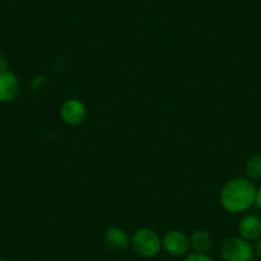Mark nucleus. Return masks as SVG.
<instances>
[{
	"instance_id": "1",
	"label": "nucleus",
	"mask_w": 261,
	"mask_h": 261,
	"mask_svg": "<svg viewBox=\"0 0 261 261\" xmlns=\"http://www.w3.org/2000/svg\"><path fill=\"white\" fill-rule=\"evenodd\" d=\"M256 190V186L248 178H232L220 190L219 202L229 214H242L255 206Z\"/></svg>"
},
{
	"instance_id": "11",
	"label": "nucleus",
	"mask_w": 261,
	"mask_h": 261,
	"mask_svg": "<svg viewBox=\"0 0 261 261\" xmlns=\"http://www.w3.org/2000/svg\"><path fill=\"white\" fill-rule=\"evenodd\" d=\"M183 261H214L209 256V253H196L191 252L187 256H185Z\"/></svg>"
},
{
	"instance_id": "12",
	"label": "nucleus",
	"mask_w": 261,
	"mask_h": 261,
	"mask_svg": "<svg viewBox=\"0 0 261 261\" xmlns=\"http://www.w3.org/2000/svg\"><path fill=\"white\" fill-rule=\"evenodd\" d=\"M6 71H8V59L3 53L0 51V73Z\"/></svg>"
},
{
	"instance_id": "14",
	"label": "nucleus",
	"mask_w": 261,
	"mask_h": 261,
	"mask_svg": "<svg viewBox=\"0 0 261 261\" xmlns=\"http://www.w3.org/2000/svg\"><path fill=\"white\" fill-rule=\"evenodd\" d=\"M255 206L258 210H261V186L256 190V199H255Z\"/></svg>"
},
{
	"instance_id": "8",
	"label": "nucleus",
	"mask_w": 261,
	"mask_h": 261,
	"mask_svg": "<svg viewBox=\"0 0 261 261\" xmlns=\"http://www.w3.org/2000/svg\"><path fill=\"white\" fill-rule=\"evenodd\" d=\"M238 236L248 242H255L261 236V217L257 214H246L238 223Z\"/></svg>"
},
{
	"instance_id": "3",
	"label": "nucleus",
	"mask_w": 261,
	"mask_h": 261,
	"mask_svg": "<svg viewBox=\"0 0 261 261\" xmlns=\"http://www.w3.org/2000/svg\"><path fill=\"white\" fill-rule=\"evenodd\" d=\"M220 256L224 261H252L255 258V252L252 243L240 236H234L223 242Z\"/></svg>"
},
{
	"instance_id": "7",
	"label": "nucleus",
	"mask_w": 261,
	"mask_h": 261,
	"mask_svg": "<svg viewBox=\"0 0 261 261\" xmlns=\"http://www.w3.org/2000/svg\"><path fill=\"white\" fill-rule=\"evenodd\" d=\"M21 91V82L13 72L0 73V102H11L16 100Z\"/></svg>"
},
{
	"instance_id": "4",
	"label": "nucleus",
	"mask_w": 261,
	"mask_h": 261,
	"mask_svg": "<svg viewBox=\"0 0 261 261\" xmlns=\"http://www.w3.org/2000/svg\"><path fill=\"white\" fill-rule=\"evenodd\" d=\"M163 250L173 257H185L190 253V236L180 229H170L162 238Z\"/></svg>"
},
{
	"instance_id": "10",
	"label": "nucleus",
	"mask_w": 261,
	"mask_h": 261,
	"mask_svg": "<svg viewBox=\"0 0 261 261\" xmlns=\"http://www.w3.org/2000/svg\"><path fill=\"white\" fill-rule=\"evenodd\" d=\"M246 178L255 182L261 179V154L252 155L247 159L245 164Z\"/></svg>"
},
{
	"instance_id": "9",
	"label": "nucleus",
	"mask_w": 261,
	"mask_h": 261,
	"mask_svg": "<svg viewBox=\"0 0 261 261\" xmlns=\"http://www.w3.org/2000/svg\"><path fill=\"white\" fill-rule=\"evenodd\" d=\"M190 247L192 252L209 253L213 247V237L206 229H196L190 236Z\"/></svg>"
},
{
	"instance_id": "6",
	"label": "nucleus",
	"mask_w": 261,
	"mask_h": 261,
	"mask_svg": "<svg viewBox=\"0 0 261 261\" xmlns=\"http://www.w3.org/2000/svg\"><path fill=\"white\" fill-rule=\"evenodd\" d=\"M104 242L113 252H122L130 246V237L127 230L114 225L105 230Z\"/></svg>"
},
{
	"instance_id": "5",
	"label": "nucleus",
	"mask_w": 261,
	"mask_h": 261,
	"mask_svg": "<svg viewBox=\"0 0 261 261\" xmlns=\"http://www.w3.org/2000/svg\"><path fill=\"white\" fill-rule=\"evenodd\" d=\"M60 118L67 125L79 127L86 120V105L79 99L65 100L60 107Z\"/></svg>"
},
{
	"instance_id": "13",
	"label": "nucleus",
	"mask_w": 261,
	"mask_h": 261,
	"mask_svg": "<svg viewBox=\"0 0 261 261\" xmlns=\"http://www.w3.org/2000/svg\"><path fill=\"white\" fill-rule=\"evenodd\" d=\"M253 252H255V257L260 258L261 260V236L257 238V240L253 242Z\"/></svg>"
},
{
	"instance_id": "2",
	"label": "nucleus",
	"mask_w": 261,
	"mask_h": 261,
	"mask_svg": "<svg viewBox=\"0 0 261 261\" xmlns=\"http://www.w3.org/2000/svg\"><path fill=\"white\" fill-rule=\"evenodd\" d=\"M130 247L139 257L154 258L162 252V237L151 228H139L130 236Z\"/></svg>"
},
{
	"instance_id": "15",
	"label": "nucleus",
	"mask_w": 261,
	"mask_h": 261,
	"mask_svg": "<svg viewBox=\"0 0 261 261\" xmlns=\"http://www.w3.org/2000/svg\"><path fill=\"white\" fill-rule=\"evenodd\" d=\"M0 261H12V260H9V258L7 257H0Z\"/></svg>"
}]
</instances>
